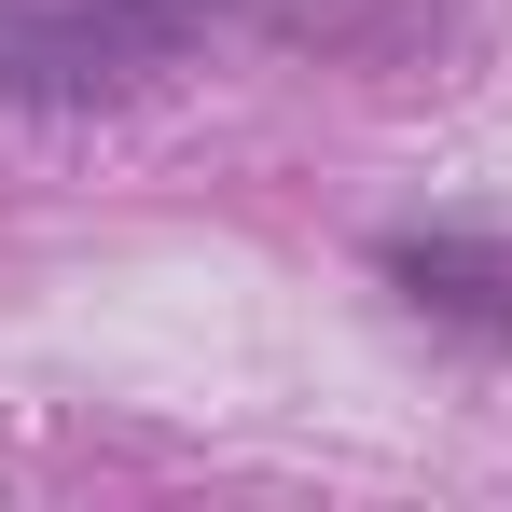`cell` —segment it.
<instances>
[{"label":"cell","mask_w":512,"mask_h":512,"mask_svg":"<svg viewBox=\"0 0 512 512\" xmlns=\"http://www.w3.org/2000/svg\"><path fill=\"white\" fill-rule=\"evenodd\" d=\"M194 28H208V0H0V97H42V111L125 97Z\"/></svg>","instance_id":"1"}]
</instances>
